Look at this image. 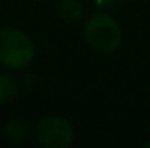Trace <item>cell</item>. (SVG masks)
Returning <instances> with one entry per match:
<instances>
[{
    "label": "cell",
    "mask_w": 150,
    "mask_h": 148,
    "mask_svg": "<svg viewBox=\"0 0 150 148\" xmlns=\"http://www.w3.org/2000/svg\"><path fill=\"white\" fill-rule=\"evenodd\" d=\"M35 46L32 38L16 27L0 29V64L6 69L21 70L32 62Z\"/></svg>",
    "instance_id": "1"
},
{
    "label": "cell",
    "mask_w": 150,
    "mask_h": 148,
    "mask_svg": "<svg viewBox=\"0 0 150 148\" xmlns=\"http://www.w3.org/2000/svg\"><path fill=\"white\" fill-rule=\"evenodd\" d=\"M83 37L93 49L99 53H112L120 46L121 29L112 16L98 13L85 22Z\"/></svg>",
    "instance_id": "2"
},
{
    "label": "cell",
    "mask_w": 150,
    "mask_h": 148,
    "mask_svg": "<svg viewBox=\"0 0 150 148\" xmlns=\"http://www.w3.org/2000/svg\"><path fill=\"white\" fill-rule=\"evenodd\" d=\"M74 128L59 116H46L40 119L35 129V139L48 148H67L74 142Z\"/></svg>",
    "instance_id": "3"
},
{
    "label": "cell",
    "mask_w": 150,
    "mask_h": 148,
    "mask_svg": "<svg viewBox=\"0 0 150 148\" xmlns=\"http://www.w3.org/2000/svg\"><path fill=\"white\" fill-rule=\"evenodd\" d=\"M58 11L62 19L74 22V21L81 19V16H83V5H81L80 0H61L58 5Z\"/></svg>",
    "instance_id": "4"
},
{
    "label": "cell",
    "mask_w": 150,
    "mask_h": 148,
    "mask_svg": "<svg viewBox=\"0 0 150 148\" xmlns=\"http://www.w3.org/2000/svg\"><path fill=\"white\" fill-rule=\"evenodd\" d=\"M19 91V83L13 75L2 73L0 75V102H11L15 100Z\"/></svg>",
    "instance_id": "5"
},
{
    "label": "cell",
    "mask_w": 150,
    "mask_h": 148,
    "mask_svg": "<svg viewBox=\"0 0 150 148\" xmlns=\"http://www.w3.org/2000/svg\"><path fill=\"white\" fill-rule=\"evenodd\" d=\"M3 132L13 142H19V140L26 139V126L19 121H8L3 126Z\"/></svg>",
    "instance_id": "6"
},
{
    "label": "cell",
    "mask_w": 150,
    "mask_h": 148,
    "mask_svg": "<svg viewBox=\"0 0 150 148\" xmlns=\"http://www.w3.org/2000/svg\"><path fill=\"white\" fill-rule=\"evenodd\" d=\"M93 3L99 10H113L121 3V0H93Z\"/></svg>",
    "instance_id": "7"
},
{
    "label": "cell",
    "mask_w": 150,
    "mask_h": 148,
    "mask_svg": "<svg viewBox=\"0 0 150 148\" xmlns=\"http://www.w3.org/2000/svg\"><path fill=\"white\" fill-rule=\"evenodd\" d=\"M145 147H147V148H150V142H149V143H147V145H145Z\"/></svg>",
    "instance_id": "8"
}]
</instances>
